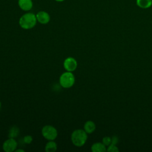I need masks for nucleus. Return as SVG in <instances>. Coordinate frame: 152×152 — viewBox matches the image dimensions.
<instances>
[{
  "label": "nucleus",
  "instance_id": "obj_17",
  "mask_svg": "<svg viewBox=\"0 0 152 152\" xmlns=\"http://www.w3.org/2000/svg\"><path fill=\"white\" fill-rule=\"evenodd\" d=\"M118 141V138L116 136H113L112 137V143L111 144H116L117 142Z\"/></svg>",
  "mask_w": 152,
  "mask_h": 152
},
{
  "label": "nucleus",
  "instance_id": "obj_15",
  "mask_svg": "<svg viewBox=\"0 0 152 152\" xmlns=\"http://www.w3.org/2000/svg\"><path fill=\"white\" fill-rule=\"evenodd\" d=\"M102 142L106 146H109L112 143V138L109 137H104L102 139Z\"/></svg>",
  "mask_w": 152,
  "mask_h": 152
},
{
  "label": "nucleus",
  "instance_id": "obj_19",
  "mask_svg": "<svg viewBox=\"0 0 152 152\" xmlns=\"http://www.w3.org/2000/svg\"><path fill=\"white\" fill-rule=\"evenodd\" d=\"M54 1H56V2H62L65 1V0H54Z\"/></svg>",
  "mask_w": 152,
  "mask_h": 152
},
{
  "label": "nucleus",
  "instance_id": "obj_16",
  "mask_svg": "<svg viewBox=\"0 0 152 152\" xmlns=\"http://www.w3.org/2000/svg\"><path fill=\"white\" fill-rule=\"evenodd\" d=\"M33 141V138L31 135H26L23 138V142L26 144H30Z\"/></svg>",
  "mask_w": 152,
  "mask_h": 152
},
{
  "label": "nucleus",
  "instance_id": "obj_9",
  "mask_svg": "<svg viewBox=\"0 0 152 152\" xmlns=\"http://www.w3.org/2000/svg\"><path fill=\"white\" fill-rule=\"evenodd\" d=\"M91 150L93 152H104L107 151L106 145L103 142H95L91 147Z\"/></svg>",
  "mask_w": 152,
  "mask_h": 152
},
{
  "label": "nucleus",
  "instance_id": "obj_7",
  "mask_svg": "<svg viewBox=\"0 0 152 152\" xmlns=\"http://www.w3.org/2000/svg\"><path fill=\"white\" fill-rule=\"evenodd\" d=\"M37 22L42 24H46L50 20V17L48 12L45 11H38L36 14Z\"/></svg>",
  "mask_w": 152,
  "mask_h": 152
},
{
  "label": "nucleus",
  "instance_id": "obj_4",
  "mask_svg": "<svg viewBox=\"0 0 152 152\" xmlns=\"http://www.w3.org/2000/svg\"><path fill=\"white\" fill-rule=\"evenodd\" d=\"M42 134L43 137L49 140H54L58 136L56 129L52 125H45L42 129Z\"/></svg>",
  "mask_w": 152,
  "mask_h": 152
},
{
  "label": "nucleus",
  "instance_id": "obj_2",
  "mask_svg": "<svg viewBox=\"0 0 152 152\" xmlns=\"http://www.w3.org/2000/svg\"><path fill=\"white\" fill-rule=\"evenodd\" d=\"M71 139L74 145L81 147L84 145L87 140V134L84 129H75L72 132Z\"/></svg>",
  "mask_w": 152,
  "mask_h": 152
},
{
  "label": "nucleus",
  "instance_id": "obj_3",
  "mask_svg": "<svg viewBox=\"0 0 152 152\" xmlns=\"http://www.w3.org/2000/svg\"><path fill=\"white\" fill-rule=\"evenodd\" d=\"M75 83V77L72 72L66 71L61 74L59 77L60 85L65 88H68L71 87Z\"/></svg>",
  "mask_w": 152,
  "mask_h": 152
},
{
  "label": "nucleus",
  "instance_id": "obj_5",
  "mask_svg": "<svg viewBox=\"0 0 152 152\" xmlns=\"http://www.w3.org/2000/svg\"><path fill=\"white\" fill-rule=\"evenodd\" d=\"M17 147V142L15 138H9L4 141L2 144V148L5 152H12L15 151Z\"/></svg>",
  "mask_w": 152,
  "mask_h": 152
},
{
  "label": "nucleus",
  "instance_id": "obj_11",
  "mask_svg": "<svg viewBox=\"0 0 152 152\" xmlns=\"http://www.w3.org/2000/svg\"><path fill=\"white\" fill-rule=\"evenodd\" d=\"M137 5L142 9H147L152 6V0H136Z\"/></svg>",
  "mask_w": 152,
  "mask_h": 152
},
{
  "label": "nucleus",
  "instance_id": "obj_12",
  "mask_svg": "<svg viewBox=\"0 0 152 152\" xmlns=\"http://www.w3.org/2000/svg\"><path fill=\"white\" fill-rule=\"evenodd\" d=\"M45 150L46 152H55L57 150V144L53 140L49 141L46 143Z\"/></svg>",
  "mask_w": 152,
  "mask_h": 152
},
{
  "label": "nucleus",
  "instance_id": "obj_6",
  "mask_svg": "<svg viewBox=\"0 0 152 152\" xmlns=\"http://www.w3.org/2000/svg\"><path fill=\"white\" fill-rule=\"evenodd\" d=\"M64 67L66 71L72 72L75 71L77 67V62L72 57L66 58L64 62Z\"/></svg>",
  "mask_w": 152,
  "mask_h": 152
},
{
  "label": "nucleus",
  "instance_id": "obj_14",
  "mask_svg": "<svg viewBox=\"0 0 152 152\" xmlns=\"http://www.w3.org/2000/svg\"><path fill=\"white\" fill-rule=\"evenodd\" d=\"M107 151L110 152H117V151H119V149L115 144H111L108 146L107 148Z\"/></svg>",
  "mask_w": 152,
  "mask_h": 152
},
{
  "label": "nucleus",
  "instance_id": "obj_10",
  "mask_svg": "<svg viewBox=\"0 0 152 152\" xmlns=\"http://www.w3.org/2000/svg\"><path fill=\"white\" fill-rule=\"evenodd\" d=\"M96 129V125L94 122L91 121H88L86 122L84 125V130L87 134H91Z\"/></svg>",
  "mask_w": 152,
  "mask_h": 152
},
{
  "label": "nucleus",
  "instance_id": "obj_20",
  "mask_svg": "<svg viewBox=\"0 0 152 152\" xmlns=\"http://www.w3.org/2000/svg\"><path fill=\"white\" fill-rule=\"evenodd\" d=\"M1 107V102H0V108Z\"/></svg>",
  "mask_w": 152,
  "mask_h": 152
},
{
  "label": "nucleus",
  "instance_id": "obj_8",
  "mask_svg": "<svg viewBox=\"0 0 152 152\" xmlns=\"http://www.w3.org/2000/svg\"><path fill=\"white\" fill-rule=\"evenodd\" d=\"M18 5L21 10L28 12L33 8V2L32 0H18Z\"/></svg>",
  "mask_w": 152,
  "mask_h": 152
},
{
  "label": "nucleus",
  "instance_id": "obj_13",
  "mask_svg": "<svg viewBox=\"0 0 152 152\" xmlns=\"http://www.w3.org/2000/svg\"><path fill=\"white\" fill-rule=\"evenodd\" d=\"M20 129L17 126H12L8 132V137L15 138L19 135Z\"/></svg>",
  "mask_w": 152,
  "mask_h": 152
},
{
  "label": "nucleus",
  "instance_id": "obj_1",
  "mask_svg": "<svg viewBox=\"0 0 152 152\" xmlns=\"http://www.w3.org/2000/svg\"><path fill=\"white\" fill-rule=\"evenodd\" d=\"M36 14L31 12H27L21 16L18 23L20 26L24 30H29L33 28L37 23Z\"/></svg>",
  "mask_w": 152,
  "mask_h": 152
},
{
  "label": "nucleus",
  "instance_id": "obj_18",
  "mask_svg": "<svg viewBox=\"0 0 152 152\" xmlns=\"http://www.w3.org/2000/svg\"><path fill=\"white\" fill-rule=\"evenodd\" d=\"M15 151H16V152H18V151H21V152H24V151L23 150H22V149H16V150H15Z\"/></svg>",
  "mask_w": 152,
  "mask_h": 152
}]
</instances>
